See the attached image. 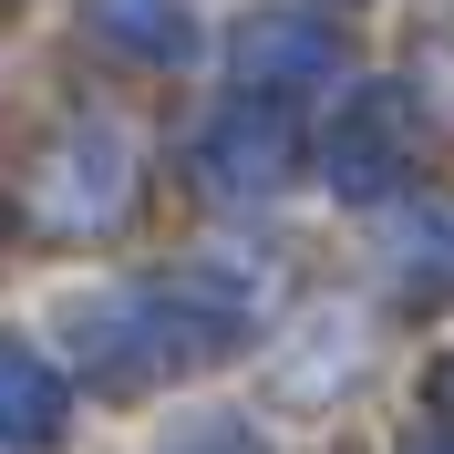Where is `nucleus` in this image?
<instances>
[{
  "instance_id": "obj_1",
  "label": "nucleus",
  "mask_w": 454,
  "mask_h": 454,
  "mask_svg": "<svg viewBox=\"0 0 454 454\" xmlns=\"http://www.w3.org/2000/svg\"><path fill=\"white\" fill-rule=\"evenodd\" d=\"M207 166H217V186H279V166H289V114L269 104H238L227 114V135L207 145Z\"/></svg>"
},
{
  "instance_id": "obj_2",
  "label": "nucleus",
  "mask_w": 454,
  "mask_h": 454,
  "mask_svg": "<svg viewBox=\"0 0 454 454\" xmlns=\"http://www.w3.org/2000/svg\"><path fill=\"white\" fill-rule=\"evenodd\" d=\"M393 155H403V104L393 93H362V104H351V135L331 145V176L340 186H382Z\"/></svg>"
},
{
  "instance_id": "obj_3",
  "label": "nucleus",
  "mask_w": 454,
  "mask_h": 454,
  "mask_svg": "<svg viewBox=\"0 0 454 454\" xmlns=\"http://www.w3.org/2000/svg\"><path fill=\"white\" fill-rule=\"evenodd\" d=\"M0 413H21L11 434H42V424H52V372L31 362L21 340H0Z\"/></svg>"
},
{
  "instance_id": "obj_4",
  "label": "nucleus",
  "mask_w": 454,
  "mask_h": 454,
  "mask_svg": "<svg viewBox=\"0 0 454 454\" xmlns=\"http://www.w3.org/2000/svg\"><path fill=\"white\" fill-rule=\"evenodd\" d=\"M104 31H124L145 52H186V11H166V0H104Z\"/></svg>"
},
{
  "instance_id": "obj_5",
  "label": "nucleus",
  "mask_w": 454,
  "mask_h": 454,
  "mask_svg": "<svg viewBox=\"0 0 454 454\" xmlns=\"http://www.w3.org/2000/svg\"><path fill=\"white\" fill-rule=\"evenodd\" d=\"M248 62H331L320 31H248Z\"/></svg>"
}]
</instances>
